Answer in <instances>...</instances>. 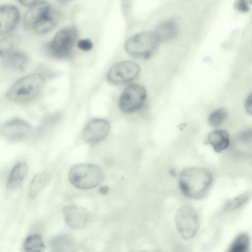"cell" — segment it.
<instances>
[{
	"mask_svg": "<svg viewBox=\"0 0 252 252\" xmlns=\"http://www.w3.org/2000/svg\"><path fill=\"white\" fill-rule=\"evenodd\" d=\"M20 20L18 9L11 4L0 6V36L8 34L18 25Z\"/></svg>",
	"mask_w": 252,
	"mask_h": 252,
	"instance_id": "obj_12",
	"label": "cell"
},
{
	"mask_svg": "<svg viewBox=\"0 0 252 252\" xmlns=\"http://www.w3.org/2000/svg\"><path fill=\"white\" fill-rule=\"evenodd\" d=\"M19 2L22 4L29 6L32 5L35 2H37L38 0H18Z\"/></svg>",
	"mask_w": 252,
	"mask_h": 252,
	"instance_id": "obj_29",
	"label": "cell"
},
{
	"mask_svg": "<svg viewBox=\"0 0 252 252\" xmlns=\"http://www.w3.org/2000/svg\"><path fill=\"white\" fill-rule=\"evenodd\" d=\"M147 97V92L143 86L132 84L122 92L119 99V107L124 113L137 111L143 106Z\"/></svg>",
	"mask_w": 252,
	"mask_h": 252,
	"instance_id": "obj_7",
	"label": "cell"
},
{
	"mask_svg": "<svg viewBox=\"0 0 252 252\" xmlns=\"http://www.w3.org/2000/svg\"><path fill=\"white\" fill-rule=\"evenodd\" d=\"M108 191V188L106 186H103L100 188L99 189V192L101 194H105Z\"/></svg>",
	"mask_w": 252,
	"mask_h": 252,
	"instance_id": "obj_30",
	"label": "cell"
},
{
	"mask_svg": "<svg viewBox=\"0 0 252 252\" xmlns=\"http://www.w3.org/2000/svg\"><path fill=\"white\" fill-rule=\"evenodd\" d=\"M251 192L247 191L235 197L228 202L224 208L226 212L235 210L245 204L251 198Z\"/></svg>",
	"mask_w": 252,
	"mask_h": 252,
	"instance_id": "obj_23",
	"label": "cell"
},
{
	"mask_svg": "<svg viewBox=\"0 0 252 252\" xmlns=\"http://www.w3.org/2000/svg\"><path fill=\"white\" fill-rule=\"evenodd\" d=\"M77 36V30L73 26L62 29L47 44L46 49L47 53L56 59L68 58L71 54Z\"/></svg>",
	"mask_w": 252,
	"mask_h": 252,
	"instance_id": "obj_5",
	"label": "cell"
},
{
	"mask_svg": "<svg viewBox=\"0 0 252 252\" xmlns=\"http://www.w3.org/2000/svg\"><path fill=\"white\" fill-rule=\"evenodd\" d=\"M227 117V111L223 107L220 108L213 111L209 116L208 122L213 127L221 126Z\"/></svg>",
	"mask_w": 252,
	"mask_h": 252,
	"instance_id": "obj_24",
	"label": "cell"
},
{
	"mask_svg": "<svg viewBox=\"0 0 252 252\" xmlns=\"http://www.w3.org/2000/svg\"><path fill=\"white\" fill-rule=\"evenodd\" d=\"M19 42V37L16 34H9L0 40V58L15 49Z\"/></svg>",
	"mask_w": 252,
	"mask_h": 252,
	"instance_id": "obj_20",
	"label": "cell"
},
{
	"mask_svg": "<svg viewBox=\"0 0 252 252\" xmlns=\"http://www.w3.org/2000/svg\"><path fill=\"white\" fill-rule=\"evenodd\" d=\"M50 175L45 172L35 175L32 179L29 190V195L31 198L36 196L50 181Z\"/></svg>",
	"mask_w": 252,
	"mask_h": 252,
	"instance_id": "obj_19",
	"label": "cell"
},
{
	"mask_svg": "<svg viewBox=\"0 0 252 252\" xmlns=\"http://www.w3.org/2000/svg\"><path fill=\"white\" fill-rule=\"evenodd\" d=\"M71 240L68 236L61 235L54 238L50 243L53 251L56 252L63 251V249L71 246Z\"/></svg>",
	"mask_w": 252,
	"mask_h": 252,
	"instance_id": "obj_25",
	"label": "cell"
},
{
	"mask_svg": "<svg viewBox=\"0 0 252 252\" xmlns=\"http://www.w3.org/2000/svg\"><path fill=\"white\" fill-rule=\"evenodd\" d=\"M156 33L161 41L173 39L178 34L176 23L172 20L164 21L158 26Z\"/></svg>",
	"mask_w": 252,
	"mask_h": 252,
	"instance_id": "obj_18",
	"label": "cell"
},
{
	"mask_svg": "<svg viewBox=\"0 0 252 252\" xmlns=\"http://www.w3.org/2000/svg\"><path fill=\"white\" fill-rule=\"evenodd\" d=\"M64 220L71 228L82 229L89 224L91 216L87 209L76 205L70 204L63 209Z\"/></svg>",
	"mask_w": 252,
	"mask_h": 252,
	"instance_id": "obj_11",
	"label": "cell"
},
{
	"mask_svg": "<svg viewBox=\"0 0 252 252\" xmlns=\"http://www.w3.org/2000/svg\"><path fill=\"white\" fill-rule=\"evenodd\" d=\"M59 2L61 3H65L71 0H57Z\"/></svg>",
	"mask_w": 252,
	"mask_h": 252,
	"instance_id": "obj_31",
	"label": "cell"
},
{
	"mask_svg": "<svg viewBox=\"0 0 252 252\" xmlns=\"http://www.w3.org/2000/svg\"><path fill=\"white\" fill-rule=\"evenodd\" d=\"M207 141L217 153L226 149L229 145V135L227 131L218 129L210 132L207 137Z\"/></svg>",
	"mask_w": 252,
	"mask_h": 252,
	"instance_id": "obj_15",
	"label": "cell"
},
{
	"mask_svg": "<svg viewBox=\"0 0 252 252\" xmlns=\"http://www.w3.org/2000/svg\"><path fill=\"white\" fill-rule=\"evenodd\" d=\"M251 3L252 0H236L234 8L240 12L246 13L250 10Z\"/></svg>",
	"mask_w": 252,
	"mask_h": 252,
	"instance_id": "obj_26",
	"label": "cell"
},
{
	"mask_svg": "<svg viewBox=\"0 0 252 252\" xmlns=\"http://www.w3.org/2000/svg\"><path fill=\"white\" fill-rule=\"evenodd\" d=\"M52 8L46 1H37L32 5L26 13L23 25L27 30H32L35 25L48 13Z\"/></svg>",
	"mask_w": 252,
	"mask_h": 252,
	"instance_id": "obj_13",
	"label": "cell"
},
{
	"mask_svg": "<svg viewBox=\"0 0 252 252\" xmlns=\"http://www.w3.org/2000/svg\"><path fill=\"white\" fill-rule=\"evenodd\" d=\"M77 46L83 51H88L92 49L93 44L89 39H83L78 41Z\"/></svg>",
	"mask_w": 252,
	"mask_h": 252,
	"instance_id": "obj_27",
	"label": "cell"
},
{
	"mask_svg": "<svg viewBox=\"0 0 252 252\" xmlns=\"http://www.w3.org/2000/svg\"><path fill=\"white\" fill-rule=\"evenodd\" d=\"M104 174L98 165L90 163H79L73 166L68 172L70 182L76 188L88 189L99 185Z\"/></svg>",
	"mask_w": 252,
	"mask_h": 252,
	"instance_id": "obj_3",
	"label": "cell"
},
{
	"mask_svg": "<svg viewBox=\"0 0 252 252\" xmlns=\"http://www.w3.org/2000/svg\"><path fill=\"white\" fill-rule=\"evenodd\" d=\"M175 223L181 237L186 240L193 237L199 227V220L195 210L190 206L184 205L177 211Z\"/></svg>",
	"mask_w": 252,
	"mask_h": 252,
	"instance_id": "obj_6",
	"label": "cell"
},
{
	"mask_svg": "<svg viewBox=\"0 0 252 252\" xmlns=\"http://www.w3.org/2000/svg\"><path fill=\"white\" fill-rule=\"evenodd\" d=\"M213 181L211 172L204 168L189 167L183 170L179 178V186L188 197L199 199L207 193Z\"/></svg>",
	"mask_w": 252,
	"mask_h": 252,
	"instance_id": "obj_1",
	"label": "cell"
},
{
	"mask_svg": "<svg viewBox=\"0 0 252 252\" xmlns=\"http://www.w3.org/2000/svg\"><path fill=\"white\" fill-rule=\"evenodd\" d=\"M246 109L248 113H252V94L249 95L246 99Z\"/></svg>",
	"mask_w": 252,
	"mask_h": 252,
	"instance_id": "obj_28",
	"label": "cell"
},
{
	"mask_svg": "<svg viewBox=\"0 0 252 252\" xmlns=\"http://www.w3.org/2000/svg\"><path fill=\"white\" fill-rule=\"evenodd\" d=\"M45 77L39 73L26 75L17 80L6 94L9 101L27 103L35 99L42 91Z\"/></svg>",
	"mask_w": 252,
	"mask_h": 252,
	"instance_id": "obj_2",
	"label": "cell"
},
{
	"mask_svg": "<svg viewBox=\"0 0 252 252\" xmlns=\"http://www.w3.org/2000/svg\"><path fill=\"white\" fill-rule=\"evenodd\" d=\"M250 238L246 233H241L236 236L231 245L229 251L245 252L249 248Z\"/></svg>",
	"mask_w": 252,
	"mask_h": 252,
	"instance_id": "obj_22",
	"label": "cell"
},
{
	"mask_svg": "<svg viewBox=\"0 0 252 252\" xmlns=\"http://www.w3.org/2000/svg\"><path fill=\"white\" fill-rule=\"evenodd\" d=\"M24 250L27 252H42L45 246L42 237L38 234L28 236L24 244Z\"/></svg>",
	"mask_w": 252,
	"mask_h": 252,
	"instance_id": "obj_21",
	"label": "cell"
},
{
	"mask_svg": "<svg viewBox=\"0 0 252 252\" xmlns=\"http://www.w3.org/2000/svg\"><path fill=\"white\" fill-rule=\"evenodd\" d=\"M32 130L31 125L27 121L15 118L0 126V135L10 140H21L29 136Z\"/></svg>",
	"mask_w": 252,
	"mask_h": 252,
	"instance_id": "obj_10",
	"label": "cell"
},
{
	"mask_svg": "<svg viewBox=\"0 0 252 252\" xmlns=\"http://www.w3.org/2000/svg\"><path fill=\"white\" fill-rule=\"evenodd\" d=\"M1 60L4 68L18 72L24 71L29 63L27 55L16 49L3 57Z\"/></svg>",
	"mask_w": 252,
	"mask_h": 252,
	"instance_id": "obj_14",
	"label": "cell"
},
{
	"mask_svg": "<svg viewBox=\"0 0 252 252\" xmlns=\"http://www.w3.org/2000/svg\"><path fill=\"white\" fill-rule=\"evenodd\" d=\"M161 41L153 32H144L130 37L125 43V49L130 56L147 59L158 49Z\"/></svg>",
	"mask_w": 252,
	"mask_h": 252,
	"instance_id": "obj_4",
	"label": "cell"
},
{
	"mask_svg": "<svg viewBox=\"0 0 252 252\" xmlns=\"http://www.w3.org/2000/svg\"><path fill=\"white\" fill-rule=\"evenodd\" d=\"M110 128L109 123L105 120H92L84 127L82 138L88 144H97L106 138L109 132Z\"/></svg>",
	"mask_w": 252,
	"mask_h": 252,
	"instance_id": "obj_9",
	"label": "cell"
},
{
	"mask_svg": "<svg viewBox=\"0 0 252 252\" xmlns=\"http://www.w3.org/2000/svg\"><path fill=\"white\" fill-rule=\"evenodd\" d=\"M28 171L27 165L25 162L17 164L12 169L7 183V189L14 190L19 188L26 176Z\"/></svg>",
	"mask_w": 252,
	"mask_h": 252,
	"instance_id": "obj_17",
	"label": "cell"
},
{
	"mask_svg": "<svg viewBox=\"0 0 252 252\" xmlns=\"http://www.w3.org/2000/svg\"><path fill=\"white\" fill-rule=\"evenodd\" d=\"M59 12L51 8L48 13L34 27L33 31L38 34H44L51 30L59 19Z\"/></svg>",
	"mask_w": 252,
	"mask_h": 252,
	"instance_id": "obj_16",
	"label": "cell"
},
{
	"mask_svg": "<svg viewBox=\"0 0 252 252\" xmlns=\"http://www.w3.org/2000/svg\"><path fill=\"white\" fill-rule=\"evenodd\" d=\"M140 73L138 64L132 61H122L115 64L107 75L109 82L114 85H124L135 80Z\"/></svg>",
	"mask_w": 252,
	"mask_h": 252,
	"instance_id": "obj_8",
	"label": "cell"
}]
</instances>
